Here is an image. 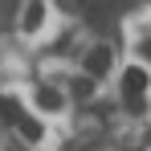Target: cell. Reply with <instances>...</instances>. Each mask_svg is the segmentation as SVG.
<instances>
[{
	"mask_svg": "<svg viewBox=\"0 0 151 151\" xmlns=\"http://www.w3.org/2000/svg\"><path fill=\"white\" fill-rule=\"evenodd\" d=\"M123 94H127V102H131V98H143V94H147V74H143L139 65L123 74Z\"/></svg>",
	"mask_w": 151,
	"mask_h": 151,
	"instance_id": "1",
	"label": "cell"
},
{
	"mask_svg": "<svg viewBox=\"0 0 151 151\" xmlns=\"http://www.w3.org/2000/svg\"><path fill=\"white\" fill-rule=\"evenodd\" d=\"M110 61H114V49H106V45H98V49H90V57H86V74L98 78L110 70Z\"/></svg>",
	"mask_w": 151,
	"mask_h": 151,
	"instance_id": "2",
	"label": "cell"
},
{
	"mask_svg": "<svg viewBox=\"0 0 151 151\" xmlns=\"http://www.w3.org/2000/svg\"><path fill=\"white\" fill-rule=\"evenodd\" d=\"M41 21H45V0H33V4L25 8L21 29H25V33H37V29H41Z\"/></svg>",
	"mask_w": 151,
	"mask_h": 151,
	"instance_id": "3",
	"label": "cell"
},
{
	"mask_svg": "<svg viewBox=\"0 0 151 151\" xmlns=\"http://www.w3.org/2000/svg\"><path fill=\"white\" fill-rule=\"evenodd\" d=\"M37 106H41V110H57V106H61V94H57L53 86H41V90H37Z\"/></svg>",
	"mask_w": 151,
	"mask_h": 151,
	"instance_id": "4",
	"label": "cell"
},
{
	"mask_svg": "<svg viewBox=\"0 0 151 151\" xmlns=\"http://www.w3.org/2000/svg\"><path fill=\"white\" fill-rule=\"evenodd\" d=\"M17 131H21V135H25L29 143H37V139H41V123H37V119H25V114H21V119H17Z\"/></svg>",
	"mask_w": 151,
	"mask_h": 151,
	"instance_id": "5",
	"label": "cell"
},
{
	"mask_svg": "<svg viewBox=\"0 0 151 151\" xmlns=\"http://www.w3.org/2000/svg\"><path fill=\"white\" fill-rule=\"evenodd\" d=\"M0 119H4V123H17V119H21V102L17 98H0Z\"/></svg>",
	"mask_w": 151,
	"mask_h": 151,
	"instance_id": "6",
	"label": "cell"
},
{
	"mask_svg": "<svg viewBox=\"0 0 151 151\" xmlns=\"http://www.w3.org/2000/svg\"><path fill=\"white\" fill-rule=\"evenodd\" d=\"M90 94H94V82L90 78H78L74 82V98H90Z\"/></svg>",
	"mask_w": 151,
	"mask_h": 151,
	"instance_id": "7",
	"label": "cell"
},
{
	"mask_svg": "<svg viewBox=\"0 0 151 151\" xmlns=\"http://www.w3.org/2000/svg\"><path fill=\"white\" fill-rule=\"evenodd\" d=\"M110 4H119V8H131V4H139V0H110Z\"/></svg>",
	"mask_w": 151,
	"mask_h": 151,
	"instance_id": "8",
	"label": "cell"
},
{
	"mask_svg": "<svg viewBox=\"0 0 151 151\" xmlns=\"http://www.w3.org/2000/svg\"><path fill=\"white\" fill-rule=\"evenodd\" d=\"M139 49H143V57H147V61H151V41H143V45H139Z\"/></svg>",
	"mask_w": 151,
	"mask_h": 151,
	"instance_id": "9",
	"label": "cell"
}]
</instances>
